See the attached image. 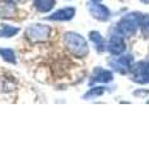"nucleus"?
Masks as SVG:
<instances>
[{
	"mask_svg": "<svg viewBox=\"0 0 149 156\" xmlns=\"http://www.w3.org/2000/svg\"><path fill=\"white\" fill-rule=\"evenodd\" d=\"M64 46L71 55L76 57H84L88 55V44L86 39L78 33H66L64 35Z\"/></svg>",
	"mask_w": 149,
	"mask_h": 156,
	"instance_id": "f257e3e1",
	"label": "nucleus"
},
{
	"mask_svg": "<svg viewBox=\"0 0 149 156\" xmlns=\"http://www.w3.org/2000/svg\"><path fill=\"white\" fill-rule=\"evenodd\" d=\"M55 5H56V0H34V7L40 13H47L52 11Z\"/></svg>",
	"mask_w": 149,
	"mask_h": 156,
	"instance_id": "423d86ee",
	"label": "nucleus"
},
{
	"mask_svg": "<svg viewBox=\"0 0 149 156\" xmlns=\"http://www.w3.org/2000/svg\"><path fill=\"white\" fill-rule=\"evenodd\" d=\"M20 31V27H14L11 25H2L0 29V38H12Z\"/></svg>",
	"mask_w": 149,
	"mask_h": 156,
	"instance_id": "9d476101",
	"label": "nucleus"
},
{
	"mask_svg": "<svg viewBox=\"0 0 149 156\" xmlns=\"http://www.w3.org/2000/svg\"><path fill=\"white\" fill-rule=\"evenodd\" d=\"M17 9L14 7V4L12 2H5L0 3V18H7V17H13L16 14Z\"/></svg>",
	"mask_w": 149,
	"mask_h": 156,
	"instance_id": "39448f33",
	"label": "nucleus"
},
{
	"mask_svg": "<svg viewBox=\"0 0 149 156\" xmlns=\"http://www.w3.org/2000/svg\"><path fill=\"white\" fill-rule=\"evenodd\" d=\"M74 14H75L74 8H70V7L62 8L55 12L53 14H51L49 17H47V20H49V21H70L74 17Z\"/></svg>",
	"mask_w": 149,
	"mask_h": 156,
	"instance_id": "20e7f679",
	"label": "nucleus"
},
{
	"mask_svg": "<svg viewBox=\"0 0 149 156\" xmlns=\"http://www.w3.org/2000/svg\"><path fill=\"white\" fill-rule=\"evenodd\" d=\"M88 9H90L91 14H92V17L99 20V21H107V20L109 18V16H110L109 9L105 5H103V4L92 3V4H90Z\"/></svg>",
	"mask_w": 149,
	"mask_h": 156,
	"instance_id": "7ed1b4c3",
	"label": "nucleus"
},
{
	"mask_svg": "<svg viewBox=\"0 0 149 156\" xmlns=\"http://www.w3.org/2000/svg\"><path fill=\"white\" fill-rule=\"evenodd\" d=\"M0 56L3 57L4 61L16 64V55H14L13 50H11V48H0Z\"/></svg>",
	"mask_w": 149,
	"mask_h": 156,
	"instance_id": "9b49d317",
	"label": "nucleus"
},
{
	"mask_svg": "<svg viewBox=\"0 0 149 156\" xmlns=\"http://www.w3.org/2000/svg\"><path fill=\"white\" fill-rule=\"evenodd\" d=\"M95 2H99V0H95Z\"/></svg>",
	"mask_w": 149,
	"mask_h": 156,
	"instance_id": "2eb2a0df",
	"label": "nucleus"
},
{
	"mask_svg": "<svg viewBox=\"0 0 149 156\" xmlns=\"http://www.w3.org/2000/svg\"><path fill=\"white\" fill-rule=\"evenodd\" d=\"M90 39L97 46V51H103V37L100 35V33L91 31L90 33Z\"/></svg>",
	"mask_w": 149,
	"mask_h": 156,
	"instance_id": "f8f14e48",
	"label": "nucleus"
},
{
	"mask_svg": "<svg viewBox=\"0 0 149 156\" xmlns=\"http://www.w3.org/2000/svg\"><path fill=\"white\" fill-rule=\"evenodd\" d=\"M112 78H113L112 72L96 69L92 76V80H91V83H93V82H109V81H112Z\"/></svg>",
	"mask_w": 149,
	"mask_h": 156,
	"instance_id": "6e6552de",
	"label": "nucleus"
},
{
	"mask_svg": "<svg viewBox=\"0 0 149 156\" xmlns=\"http://www.w3.org/2000/svg\"><path fill=\"white\" fill-rule=\"evenodd\" d=\"M104 87H95V89H91L88 92H86L83 95V99H92V98H96V96H100L104 94Z\"/></svg>",
	"mask_w": 149,
	"mask_h": 156,
	"instance_id": "ddd939ff",
	"label": "nucleus"
},
{
	"mask_svg": "<svg viewBox=\"0 0 149 156\" xmlns=\"http://www.w3.org/2000/svg\"><path fill=\"white\" fill-rule=\"evenodd\" d=\"M119 29L124 34H132L135 31V22L131 20V17H126L119 22Z\"/></svg>",
	"mask_w": 149,
	"mask_h": 156,
	"instance_id": "1a4fd4ad",
	"label": "nucleus"
},
{
	"mask_svg": "<svg viewBox=\"0 0 149 156\" xmlns=\"http://www.w3.org/2000/svg\"><path fill=\"white\" fill-rule=\"evenodd\" d=\"M8 2H12V3H16V2H20V0H8Z\"/></svg>",
	"mask_w": 149,
	"mask_h": 156,
	"instance_id": "4468645a",
	"label": "nucleus"
},
{
	"mask_svg": "<svg viewBox=\"0 0 149 156\" xmlns=\"http://www.w3.org/2000/svg\"><path fill=\"white\" fill-rule=\"evenodd\" d=\"M108 50L110 51V53H114V55H118V53L123 52L124 50V43L121 38L118 37H113L109 42V46H108Z\"/></svg>",
	"mask_w": 149,
	"mask_h": 156,
	"instance_id": "0eeeda50",
	"label": "nucleus"
},
{
	"mask_svg": "<svg viewBox=\"0 0 149 156\" xmlns=\"http://www.w3.org/2000/svg\"><path fill=\"white\" fill-rule=\"evenodd\" d=\"M25 35L31 42H46L51 37V27L43 23H34L26 29Z\"/></svg>",
	"mask_w": 149,
	"mask_h": 156,
	"instance_id": "f03ea898",
	"label": "nucleus"
}]
</instances>
